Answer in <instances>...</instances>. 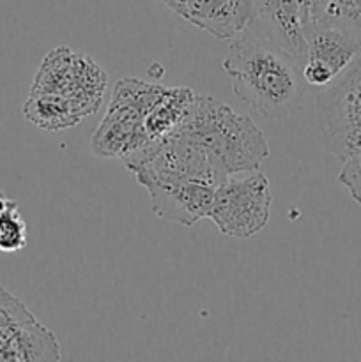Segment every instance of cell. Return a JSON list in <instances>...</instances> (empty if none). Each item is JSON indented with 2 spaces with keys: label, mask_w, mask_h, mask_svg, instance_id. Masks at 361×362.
I'll list each match as a JSON object with an SVG mask.
<instances>
[{
  "label": "cell",
  "mask_w": 361,
  "mask_h": 362,
  "mask_svg": "<svg viewBox=\"0 0 361 362\" xmlns=\"http://www.w3.org/2000/svg\"><path fill=\"white\" fill-rule=\"evenodd\" d=\"M303 64L304 59L243 30L230 42L222 69L241 101L265 119L283 122L297 115L303 106L308 88Z\"/></svg>",
  "instance_id": "6da1fadb"
},
{
  "label": "cell",
  "mask_w": 361,
  "mask_h": 362,
  "mask_svg": "<svg viewBox=\"0 0 361 362\" xmlns=\"http://www.w3.org/2000/svg\"><path fill=\"white\" fill-rule=\"evenodd\" d=\"M173 133L204 152L223 177L258 170L269 156L268 140L253 120L211 95L195 94Z\"/></svg>",
  "instance_id": "7a4b0ae2"
},
{
  "label": "cell",
  "mask_w": 361,
  "mask_h": 362,
  "mask_svg": "<svg viewBox=\"0 0 361 362\" xmlns=\"http://www.w3.org/2000/svg\"><path fill=\"white\" fill-rule=\"evenodd\" d=\"M166 88L137 78L117 81L106 115L92 136V152L99 158L122 161L142 154L145 148L144 119L165 95Z\"/></svg>",
  "instance_id": "3957f363"
},
{
  "label": "cell",
  "mask_w": 361,
  "mask_h": 362,
  "mask_svg": "<svg viewBox=\"0 0 361 362\" xmlns=\"http://www.w3.org/2000/svg\"><path fill=\"white\" fill-rule=\"evenodd\" d=\"M271 200V186L264 173H234L216 186L207 218L223 235L250 239L269 223Z\"/></svg>",
  "instance_id": "277c9868"
},
{
  "label": "cell",
  "mask_w": 361,
  "mask_h": 362,
  "mask_svg": "<svg viewBox=\"0 0 361 362\" xmlns=\"http://www.w3.org/2000/svg\"><path fill=\"white\" fill-rule=\"evenodd\" d=\"M105 90V71L91 57L66 46L45 57L30 87V94H52L73 103L85 117L99 108Z\"/></svg>",
  "instance_id": "5b68a950"
},
{
  "label": "cell",
  "mask_w": 361,
  "mask_h": 362,
  "mask_svg": "<svg viewBox=\"0 0 361 362\" xmlns=\"http://www.w3.org/2000/svg\"><path fill=\"white\" fill-rule=\"evenodd\" d=\"M303 37L308 87H329L361 59V25L353 21L308 20Z\"/></svg>",
  "instance_id": "8992f818"
},
{
  "label": "cell",
  "mask_w": 361,
  "mask_h": 362,
  "mask_svg": "<svg viewBox=\"0 0 361 362\" xmlns=\"http://www.w3.org/2000/svg\"><path fill=\"white\" fill-rule=\"evenodd\" d=\"M321 133L331 154L345 161L361 152V59L329 87L319 88Z\"/></svg>",
  "instance_id": "52a82bcc"
},
{
  "label": "cell",
  "mask_w": 361,
  "mask_h": 362,
  "mask_svg": "<svg viewBox=\"0 0 361 362\" xmlns=\"http://www.w3.org/2000/svg\"><path fill=\"white\" fill-rule=\"evenodd\" d=\"M55 338L27 308L0 288V361H59Z\"/></svg>",
  "instance_id": "ba28073f"
},
{
  "label": "cell",
  "mask_w": 361,
  "mask_h": 362,
  "mask_svg": "<svg viewBox=\"0 0 361 362\" xmlns=\"http://www.w3.org/2000/svg\"><path fill=\"white\" fill-rule=\"evenodd\" d=\"M253 16L244 30L275 42L304 59L303 28L310 18L311 0H251Z\"/></svg>",
  "instance_id": "9c48e42d"
},
{
  "label": "cell",
  "mask_w": 361,
  "mask_h": 362,
  "mask_svg": "<svg viewBox=\"0 0 361 362\" xmlns=\"http://www.w3.org/2000/svg\"><path fill=\"white\" fill-rule=\"evenodd\" d=\"M151 209L166 221L191 226L207 218L216 186L202 180H144Z\"/></svg>",
  "instance_id": "30bf717a"
},
{
  "label": "cell",
  "mask_w": 361,
  "mask_h": 362,
  "mask_svg": "<svg viewBox=\"0 0 361 362\" xmlns=\"http://www.w3.org/2000/svg\"><path fill=\"white\" fill-rule=\"evenodd\" d=\"M168 9L216 39H232L250 25L251 0H161Z\"/></svg>",
  "instance_id": "8fae6325"
},
{
  "label": "cell",
  "mask_w": 361,
  "mask_h": 362,
  "mask_svg": "<svg viewBox=\"0 0 361 362\" xmlns=\"http://www.w3.org/2000/svg\"><path fill=\"white\" fill-rule=\"evenodd\" d=\"M23 115L28 122L46 131L67 129L85 119L73 103L52 94H28Z\"/></svg>",
  "instance_id": "7c38bea8"
},
{
  "label": "cell",
  "mask_w": 361,
  "mask_h": 362,
  "mask_svg": "<svg viewBox=\"0 0 361 362\" xmlns=\"http://www.w3.org/2000/svg\"><path fill=\"white\" fill-rule=\"evenodd\" d=\"M27 246V223L21 218L20 207L7 209L0 214V251L16 253Z\"/></svg>",
  "instance_id": "4fadbf2b"
},
{
  "label": "cell",
  "mask_w": 361,
  "mask_h": 362,
  "mask_svg": "<svg viewBox=\"0 0 361 362\" xmlns=\"http://www.w3.org/2000/svg\"><path fill=\"white\" fill-rule=\"evenodd\" d=\"M338 182L349 191L350 198L361 207V152L353 154L343 161L338 173Z\"/></svg>",
  "instance_id": "5bb4252c"
},
{
  "label": "cell",
  "mask_w": 361,
  "mask_h": 362,
  "mask_svg": "<svg viewBox=\"0 0 361 362\" xmlns=\"http://www.w3.org/2000/svg\"><path fill=\"white\" fill-rule=\"evenodd\" d=\"M14 205H18L16 202L11 200L9 197H6V194H4L2 191H0V214H2V212H6L7 209L14 207Z\"/></svg>",
  "instance_id": "9a60e30c"
}]
</instances>
